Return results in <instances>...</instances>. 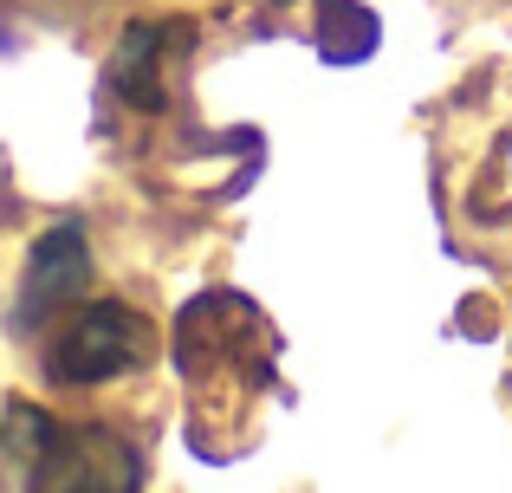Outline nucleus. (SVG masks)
Returning <instances> with one entry per match:
<instances>
[{
	"label": "nucleus",
	"mask_w": 512,
	"mask_h": 493,
	"mask_svg": "<svg viewBox=\"0 0 512 493\" xmlns=\"http://www.w3.org/2000/svg\"><path fill=\"white\" fill-rule=\"evenodd\" d=\"M150 357H156V325L137 312V305L78 299L72 312L52 325L39 364H46V377L59 383V390H98V383H111V377L143 370Z\"/></svg>",
	"instance_id": "obj_2"
},
{
	"label": "nucleus",
	"mask_w": 512,
	"mask_h": 493,
	"mask_svg": "<svg viewBox=\"0 0 512 493\" xmlns=\"http://www.w3.org/2000/svg\"><path fill=\"white\" fill-rule=\"evenodd\" d=\"M188 26L182 20H130L124 39L104 59V85L130 104V111H169V65L175 52H188Z\"/></svg>",
	"instance_id": "obj_4"
},
{
	"label": "nucleus",
	"mask_w": 512,
	"mask_h": 493,
	"mask_svg": "<svg viewBox=\"0 0 512 493\" xmlns=\"http://www.w3.org/2000/svg\"><path fill=\"white\" fill-rule=\"evenodd\" d=\"M0 455L20 468L26 493H137L143 448L104 422H59L39 403L0 409Z\"/></svg>",
	"instance_id": "obj_1"
},
{
	"label": "nucleus",
	"mask_w": 512,
	"mask_h": 493,
	"mask_svg": "<svg viewBox=\"0 0 512 493\" xmlns=\"http://www.w3.org/2000/svg\"><path fill=\"white\" fill-rule=\"evenodd\" d=\"M318 52L331 65L370 59L376 52V13L363 0H318Z\"/></svg>",
	"instance_id": "obj_5"
},
{
	"label": "nucleus",
	"mask_w": 512,
	"mask_h": 493,
	"mask_svg": "<svg viewBox=\"0 0 512 493\" xmlns=\"http://www.w3.org/2000/svg\"><path fill=\"white\" fill-rule=\"evenodd\" d=\"M78 299H91V241H85V221H52V228L33 241V253H26V266H20L7 331H13V338H39V331H52Z\"/></svg>",
	"instance_id": "obj_3"
}]
</instances>
